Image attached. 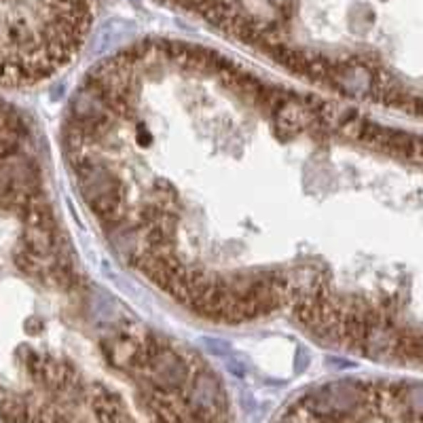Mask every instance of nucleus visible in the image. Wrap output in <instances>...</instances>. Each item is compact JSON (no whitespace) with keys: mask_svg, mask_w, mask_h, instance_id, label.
Wrapping results in <instances>:
<instances>
[{"mask_svg":"<svg viewBox=\"0 0 423 423\" xmlns=\"http://www.w3.org/2000/svg\"><path fill=\"white\" fill-rule=\"evenodd\" d=\"M36 290L72 295L78 275L61 248L30 129L0 100V347H11L19 366L17 335L34 339L45 332L34 307Z\"/></svg>","mask_w":423,"mask_h":423,"instance_id":"obj_1","label":"nucleus"},{"mask_svg":"<svg viewBox=\"0 0 423 423\" xmlns=\"http://www.w3.org/2000/svg\"><path fill=\"white\" fill-rule=\"evenodd\" d=\"M87 0H0V83L41 81L81 47Z\"/></svg>","mask_w":423,"mask_h":423,"instance_id":"obj_2","label":"nucleus"},{"mask_svg":"<svg viewBox=\"0 0 423 423\" xmlns=\"http://www.w3.org/2000/svg\"><path fill=\"white\" fill-rule=\"evenodd\" d=\"M402 394V404L409 413L413 415H423V385H411L400 389Z\"/></svg>","mask_w":423,"mask_h":423,"instance_id":"obj_3","label":"nucleus"}]
</instances>
